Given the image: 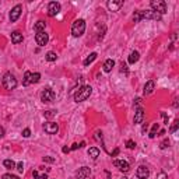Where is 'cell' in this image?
<instances>
[{"mask_svg": "<svg viewBox=\"0 0 179 179\" xmlns=\"http://www.w3.org/2000/svg\"><path fill=\"white\" fill-rule=\"evenodd\" d=\"M155 20V21H160L161 18H162V15L158 14V13L153 11V10H137V11H134L133 17H132V20H133V22H139L141 21V20Z\"/></svg>", "mask_w": 179, "mask_h": 179, "instance_id": "cell-1", "label": "cell"}, {"mask_svg": "<svg viewBox=\"0 0 179 179\" xmlns=\"http://www.w3.org/2000/svg\"><path fill=\"white\" fill-rule=\"evenodd\" d=\"M91 94H92L91 85H83L81 88H79V90L74 92V101H76L77 104L83 102V101H85L87 98H90Z\"/></svg>", "mask_w": 179, "mask_h": 179, "instance_id": "cell-2", "label": "cell"}, {"mask_svg": "<svg viewBox=\"0 0 179 179\" xmlns=\"http://www.w3.org/2000/svg\"><path fill=\"white\" fill-rule=\"evenodd\" d=\"M2 84H3V87L6 88V90L11 91V90H14V88L17 87L18 83H17V79H15L10 71H7V73H4L3 79H2Z\"/></svg>", "mask_w": 179, "mask_h": 179, "instance_id": "cell-3", "label": "cell"}, {"mask_svg": "<svg viewBox=\"0 0 179 179\" xmlns=\"http://www.w3.org/2000/svg\"><path fill=\"white\" fill-rule=\"evenodd\" d=\"M84 31H85V21L83 18L76 20V21L73 22V25H71V35L79 38L84 34Z\"/></svg>", "mask_w": 179, "mask_h": 179, "instance_id": "cell-4", "label": "cell"}, {"mask_svg": "<svg viewBox=\"0 0 179 179\" xmlns=\"http://www.w3.org/2000/svg\"><path fill=\"white\" fill-rule=\"evenodd\" d=\"M150 6H151L153 11L158 13V14H161V15L167 13V3H165L164 0H151Z\"/></svg>", "mask_w": 179, "mask_h": 179, "instance_id": "cell-5", "label": "cell"}, {"mask_svg": "<svg viewBox=\"0 0 179 179\" xmlns=\"http://www.w3.org/2000/svg\"><path fill=\"white\" fill-rule=\"evenodd\" d=\"M56 100V92L52 90V88H45L42 92H41V101L42 102H53Z\"/></svg>", "mask_w": 179, "mask_h": 179, "instance_id": "cell-6", "label": "cell"}, {"mask_svg": "<svg viewBox=\"0 0 179 179\" xmlns=\"http://www.w3.org/2000/svg\"><path fill=\"white\" fill-rule=\"evenodd\" d=\"M21 13H22V6H21V4H15V6L11 9V11H10V21L15 22L17 20L20 18Z\"/></svg>", "mask_w": 179, "mask_h": 179, "instance_id": "cell-7", "label": "cell"}, {"mask_svg": "<svg viewBox=\"0 0 179 179\" xmlns=\"http://www.w3.org/2000/svg\"><path fill=\"white\" fill-rule=\"evenodd\" d=\"M60 9H62L60 3H58V2H51L48 6V14L51 15V17H55V15L59 14Z\"/></svg>", "mask_w": 179, "mask_h": 179, "instance_id": "cell-8", "label": "cell"}, {"mask_svg": "<svg viewBox=\"0 0 179 179\" xmlns=\"http://www.w3.org/2000/svg\"><path fill=\"white\" fill-rule=\"evenodd\" d=\"M48 41H49V35L45 31L43 32H37V35H35V42H37V45L45 46L48 43Z\"/></svg>", "mask_w": 179, "mask_h": 179, "instance_id": "cell-9", "label": "cell"}, {"mask_svg": "<svg viewBox=\"0 0 179 179\" xmlns=\"http://www.w3.org/2000/svg\"><path fill=\"white\" fill-rule=\"evenodd\" d=\"M43 130L48 134H56L59 132V126L55 122H46V123L43 124Z\"/></svg>", "mask_w": 179, "mask_h": 179, "instance_id": "cell-10", "label": "cell"}, {"mask_svg": "<svg viewBox=\"0 0 179 179\" xmlns=\"http://www.w3.org/2000/svg\"><path fill=\"white\" fill-rule=\"evenodd\" d=\"M136 176L139 179H147L150 176V169L146 167V165H140L136 171Z\"/></svg>", "mask_w": 179, "mask_h": 179, "instance_id": "cell-11", "label": "cell"}, {"mask_svg": "<svg viewBox=\"0 0 179 179\" xmlns=\"http://www.w3.org/2000/svg\"><path fill=\"white\" fill-rule=\"evenodd\" d=\"M144 118H146V112H144V109L143 108H137L136 112H134V124H140L143 123V120H144Z\"/></svg>", "mask_w": 179, "mask_h": 179, "instance_id": "cell-12", "label": "cell"}, {"mask_svg": "<svg viewBox=\"0 0 179 179\" xmlns=\"http://www.w3.org/2000/svg\"><path fill=\"white\" fill-rule=\"evenodd\" d=\"M113 165H115L116 168H119V171H122V172H128V171L130 169L129 162H126V161H123V160H113Z\"/></svg>", "mask_w": 179, "mask_h": 179, "instance_id": "cell-13", "label": "cell"}, {"mask_svg": "<svg viewBox=\"0 0 179 179\" xmlns=\"http://www.w3.org/2000/svg\"><path fill=\"white\" fill-rule=\"evenodd\" d=\"M123 6V0H109L108 3H106V7L111 10V11H118L120 7Z\"/></svg>", "mask_w": 179, "mask_h": 179, "instance_id": "cell-14", "label": "cell"}, {"mask_svg": "<svg viewBox=\"0 0 179 179\" xmlns=\"http://www.w3.org/2000/svg\"><path fill=\"white\" fill-rule=\"evenodd\" d=\"M91 175V169L88 167H81L76 173V178L77 179H87L88 176Z\"/></svg>", "mask_w": 179, "mask_h": 179, "instance_id": "cell-15", "label": "cell"}, {"mask_svg": "<svg viewBox=\"0 0 179 179\" xmlns=\"http://www.w3.org/2000/svg\"><path fill=\"white\" fill-rule=\"evenodd\" d=\"M154 88H155V81H154V80H148V81L144 84V88H143V94H144V95L153 94Z\"/></svg>", "mask_w": 179, "mask_h": 179, "instance_id": "cell-16", "label": "cell"}, {"mask_svg": "<svg viewBox=\"0 0 179 179\" xmlns=\"http://www.w3.org/2000/svg\"><path fill=\"white\" fill-rule=\"evenodd\" d=\"M22 39H24V37H22V34L20 32V31H13L11 32V42L13 43H21Z\"/></svg>", "mask_w": 179, "mask_h": 179, "instance_id": "cell-17", "label": "cell"}, {"mask_svg": "<svg viewBox=\"0 0 179 179\" xmlns=\"http://www.w3.org/2000/svg\"><path fill=\"white\" fill-rule=\"evenodd\" d=\"M113 66H115V60L113 59H106L105 62H104V71L105 73H109V71H112Z\"/></svg>", "mask_w": 179, "mask_h": 179, "instance_id": "cell-18", "label": "cell"}, {"mask_svg": "<svg viewBox=\"0 0 179 179\" xmlns=\"http://www.w3.org/2000/svg\"><path fill=\"white\" fill-rule=\"evenodd\" d=\"M46 28V22L43 21V20H39V21L35 22V25H34V30L37 31V32H43Z\"/></svg>", "mask_w": 179, "mask_h": 179, "instance_id": "cell-19", "label": "cell"}, {"mask_svg": "<svg viewBox=\"0 0 179 179\" xmlns=\"http://www.w3.org/2000/svg\"><path fill=\"white\" fill-rule=\"evenodd\" d=\"M88 155H90L92 160H97V158L100 157V148H97V147H90V148H88Z\"/></svg>", "mask_w": 179, "mask_h": 179, "instance_id": "cell-20", "label": "cell"}, {"mask_svg": "<svg viewBox=\"0 0 179 179\" xmlns=\"http://www.w3.org/2000/svg\"><path fill=\"white\" fill-rule=\"evenodd\" d=\"M97 53H95V52H92V53H90V56H88V58H85L84 59V62H83V64H84V66H90V64L92 63V62L95 60V59H97Z\"/></svg>", "mask_w": 179, "mask_h": 179, "instance_id": "cell-21", "label": "cell"}, {"mask_svg": "<svg viewBox=\"0 0 179 179\" xmlns=\"http://www.w3.org/2000/svg\"><path fill=\"white\" fill-rule=\"evenodd\" d=\"M139 59H140V53L137 51H133L130 53V56H129V63L130 64H134L136 62H139Z\"/></svg>", "mask_w": 179, "mask_h": 179, "instance_id": "cell-22", "label": "cell"}, {"mask_svg": "<svg viewBox=\"0 0 179 179\" xmlns=\"http://www.w3.org/2000/svg\"><path fill=\"white\" fill-rule=\"evenodd\" d=\"M31 76H32V73L31 71H25L24 73V80H22V85H30V84H32V80H31Z\"/></svg>", "mask_w": 179, "mask_h": 179, "instance_id": "cell-23", "label": "cell"}, {"mask_svg": "<svg viewBox=\"0 0 179 179\" xmlns=\"http://www.w3.org/2000/svg\"><path fill=\"white\" fill-rule=\"evenodd\" d=\"M158 130H160V124L154 123V124H153V128H151V132H150V134H148L150 139H154V137L157 136V132Z\"/></svg>", "mask_w": 179, "mask_h": 179, "instance_id": "cell-24", "label": "cell"}, {"mask_svg": "<svg viewBox=\"0 0 179 179\" xmlns=\"http://www.w3.org/2000/svg\"><path fill=\"white\" fill-rule=\"evenodd\" d=\"M45 59H46L48 62H55L56 59H58V55H56L55 52H52V51H51V52H48V53L45 55Z\"/></svg>", "mask_w": 179, "mask_h": 179, "instance_id": "cell-25", "label": "cell"}, {"mask_svg": "<svg viewBox=\"0 0 179 179\" xmlns=\"http://www.w3.org/2000/svg\"><path fill=\"white\" fill-rule=\"evenodd\" d=\"M3 165L7 168V169H14V168H15V162L13 160H4Z\"/></svg>", "mask_w": 179, "mask_h": 179, "instance_id": "cell-26", "label": "cell"}, {"mask_svg": "<svg viewBox=\"0 0 179 179\" xmlns=\"http://www.w3.org/2000/svg\"><path fill=\"white\" fill-rule=\"evenodd\" d=\"M168 147H169V140L164 139L162 141H161V144H160V148L161 150H165V148H168Z\"/></svg>", "mask_w": 179, "mask_h": 179, "instance_id": "cell-27", "label": "cell"}, {"mask_svg": "<svg viewBox=\"0 0 179 179\" xmlns=\"http://www.w3.org/2000/svg\"><path fill=\"white\" fill-rule=\"evenodd\" d=\"M126 147H128L129 150H133V148H136V143H134L133 140H128V141H126Z\"/></svg>", "mask_w": 179, "mask_h": 179, "instance_id": "cell-28", "label": "cell"}, {"mask_svg": "<svg viewBox=\"0 0 179 179\" xmlns=\"http://www.w3.org/2000/svg\"><path fill=\"white\" fill-rule=\"evenodd\" d=\"M31 80H32V83H38L41 80V74L39 73H32V76H31Z\"/></svg>", "mask_w": 179, "mask_h": 179, "instance_id": "cell-29", "label": "cell"}, {"mask_svg": "<svg viewBox=\"0 0 179 179\" xmlns=\"http://www.w3.org/2000/svg\"><path fill=\"white\" fill-rule=\"evenodd\" d=\"M2 179H20L17 175H11V173H4L3 176H2Z\"/></svg>", "mask_w": 179, "mask_h": 179, "instance_id": "cell-30", "label": "cell"}, {"mask_svg": "<svg viewBox=\"0 0 179 179\" xmlns=\"http://www.w3.org/2000/svg\"><path fill=\"white\" fill-rule=\"evenodd\" d=\"M56 115V111L55 109H51V111H46L45 112V118H52V116Z\"/></svg>", "mask_w": 179, "mask_h": 179, "instance_id": "cell-31", "label": "cell"}, {"mask_svg": "<svg viewBox=\"0 0 179 179\" xmlns=\"http://www.w3.org/2000/svg\"><path fill=\"white\" fill-rule=\"evenodd\" d=\"M120 71H122V73H124V74H128V73H129L128 64H126V63H122V64H120Z\"/></svg>", "mask_w": 179, "mask_h": 179, "instance_id": "cell-32", "label": "cell"}, {"mask_svg": "<svg viewBox=\"0 0 179 179\" xmlns=\"http://www.w3.org/2000/svg\"><path fill=\"white\" fill-rule=\"evenodd\" d=\"M15 169H17L20 173H21L22 171H24V164H22V162H18V164L15 165Z\"/></svg>", "mask_w": 179, "mask_h": 179, "instance_id": "cell-33", "label": "cell"}, {"mask_svg": "<svg viewBox=\"0 0 179 179\" xmlns=\"http://www.w3.org/2000/svg\"><path fill=\"white\" fill-rule=\"evenodd\" d=\"M42 160H43V162H49V164L55 162V158H53V157H43Z\"/></svg>", "mask_w": 179, "mask_h": 179, "instance_id": "cell-34", "label": "cell"}, {"mask_svg": "<svg viewBox=\"0 0 179 179\" xmlns=\"http://www.w3.org/2000/svg\"><path fill=\"white\" fill-rule=\"evenodd\" d=\"M157 179H168V175L165 172H160L157 175Z\"/></svg>", "mask_w": 179, "mask_h": 179, "instance_id": "cell-35", "label": "cell"}, {"mask_svg": "<svg viewBox=\"0 0 179 179\" xmlns=\"http://www.w3.org/2000/svg\"><path fill=\"white\" fill-rule=\"evenodd\" d=\"M22 136H24V137H30L31 136V130H30V129H24V130H22Z\"/></svg>", "mask_w": 179, "mask_h": 179, "instance_id": "cell-36", "label": "cell"}, {"mask_svg": "<svg viewBox=\"0 0 179 179\" xmlns=\"http://www.w3.org/2000/svg\"><path fill=\"white\" fill-rule=\"evenodd\" d=\"M178 126H179V122H178V120H175L173 126H172V128H171V132H172V133H175V132H176V129H178Z\"/></svg>", "mask_w": 179, "mask_h": 179, "instance_id": "cell-37", "label": "cell"}, {"mask_svg": "<svg viewBox=\"0 0 179 179\" xmlns=\"http://www.w3.org/2000/svg\"><path fill=\"white\" fill-rule=\"evenodd\" d=\"M95 139H97V140H101V139H102V132L98 130L97 133H95Z\"/></svg>", "mask_w": 179, "mask_h": 179, "instance_id": "cell-38", "label": "cell"}, {"mask_svg": "<svg viewBox=\"0 0 179 179\" xmlns=\"http://www.w3.org/2000/svg\"><path fill=\"white\" fill-rule=\"evenodd\" d=\"M32 176H34V179H39V173H38V171H34Z\"/></svg>", "mask_w": 179, "mask_h": 179, "instance_id": "cell-39", "label": "cell"}, {"mask_svg": "<svg viewBox=\"0 0 179 179\" xmlns=\"http://www.w3.org/2000/svg\"><path fill=\"white\" fill-rule=\"evenodd\" d=\"M77 148H80V146L77 144V143H74V144L71 146V148H70V150H77Z\"/></svg>", "mask_w": 179, "mask_h": 179, "instance_id": "cell-40", "label": "cell"}, {"mask_svg": "<svg viewBox=\"0 0 179 179\" xmlns=\"http://www.w3.org/2000/svg\"><path fill=\"white\" fill-rule=\"evenodd\" d=\"M4 136V129H3V126H0V137H3Z\"/></svg>", "mask_w": 179, "mask_h": 179, "instance_id": "cell-41", "label": "cell"}, {"mask_svg": "<svg viewBox=\"0 0 179 179\" xmlns=\"http://www.w3.org/2000/svg\"><path fill=\"white\" fill-rule=\"evenodd\" d=\"M134 104H136V106H137V105H140V104H141V98H136Z\"/></svg>", "mask_w": 179, "mask_h": 179, "instance_id": "cell-42", "label": "cell"}, {"mask_svg": "<svg viewBox=\"0 0 179 179\" xmlns=\"http://www.w3.org/2000/svg\"><path fill=\"white\" fill-rule=\"evenodd\" d=\"M147 129H148V124H144V126H143V133H146V132H147Z\"/></svg>", "mask_w": 179, "mask_h": 179, "instance_id": "cell-43", "label": "cell"}, {"mask_svg": "<svg viewBox=\"0 0 179 179\" xmlns=\"http://www.w3.org/2000/svg\"><path fill=\"white\" fill-rule=\"evenodd\" d=\"M62 151H63L64 154H67V153L70 151V148H69V147H63V150H62Z\"/></svg>", "mask_w": 179, "mask_h": 179, "instance_id": "cell-44", "label": "cell"}, {"mask_svg": "<svg viewBox=\"0 0 179 179\" xmlns=\"http://www.w3.org/2000/svg\"><path fill=\"white\" fill-rule=\"evenodd\" d=\"M119 154V148H115V151L112 153V157H115V155H118Z\"/></svg>", "mask_w": 179, "mask_h": 179, "instance_id": "cell-45", "label": "cell"}, {"mask_svg": "<svg viewBox=\"0 0 179 179\" xmlns=\"http://www.w3.org/2000/svg\"><path fill=\"white\" fill-rule=\"evenodd\" d=\"M39 179H48V175L43 173V175H39Z\"/></svg>", "mask_w": 179, "mask_h": 179, "instance_id": "cell-46", "label": "cell"}, {"mask_svg": "<svg viewBox=\"0 0 179 179\" xmlns=\"http://www.w3.org/2000/svg\"><path fill=\"white\" fill-rule=\"evenodd\" d=\"M79 146H80V148H81V147H84V146H85V143H84V141H81V143L79 144Z\"/></svg>", "mask_w": 179, "mask_h": 179, "instance_id": "cell-47", "label": "cell"}, {"mask_svg": "<svg viewBox=\"0 0 179 179\" xmlns=\"http://www.w3.org/2000/svg\"><path fill=\"white\" fill-rule=\"evenodd\" d=\"M106 175H108V179H112V178H111V173L108 172V171H106Z\"/></svg>", "mask_w": 179, "mask_h": 179, "instance_id": "cell-48", "label": "cell"}, {"mask_svg": "<svg viewBox=\"0 0 179 179\" xmlns=\"http://www.w3.org/2000/svg\"><path fill=\"white\" fill-rule=\"evenodd\" d=\"M122 179H129V178H126V176H123V178H122Z\"/></svg>", "mask_w": 179, "mask_h": 179, "instance_id": "cell-49", "label": "cell"}]
</instances>
